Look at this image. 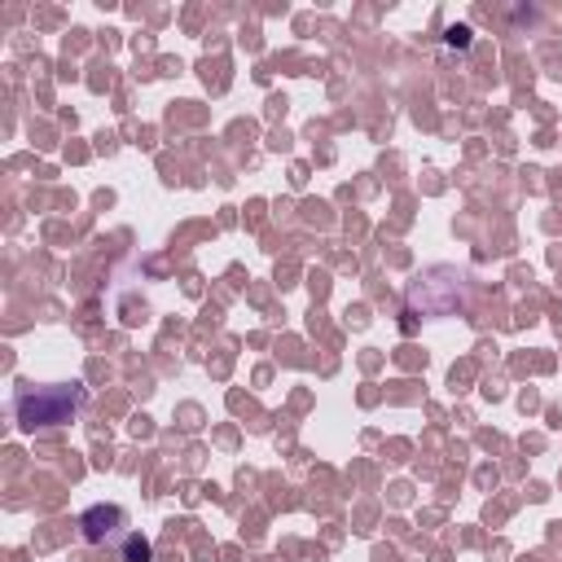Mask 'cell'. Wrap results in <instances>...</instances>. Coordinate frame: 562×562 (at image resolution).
Masks as SVG:
<instances>
[{
  "instance_id": "cell-1",
  "label": "cell",
  "mask_w": 562,
  "mask_h": 562,
  "mask_svg": "<svg viewBox=\"0 0 562 562\" xmlns=\"http://www.w3.org/2000/svg\"><path fill=\"white\" fill-rule=\"evenodd\" d=\"M84 391L80 387H36L19 396V422L23 431H40V426H62L80 413Z\"/></svg>"
},
{
  "instance_id": "cell-2",
  "label": "cell",
  "mask_w": 562,
  "mask_h": 562,
  "mask_svg": "<svg viewBox=\"0 0 562 562\" xmlns=\"http://www.w3.org/2000/svg\"><path fill=\"white\" fill-rule=\"evenodd\" d=\"M124 562H150V545H145L137 531L124 536Z\"/></svg>"
}]
</instances>
